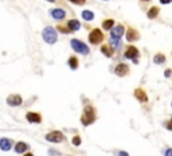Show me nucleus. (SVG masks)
I'll return each mask as SVG.
<instances>
[{
  "mask_svg": "<svg viewBox=\"0 0 172 156\" xmlns=\"http://www.w3.org/2000/svg\"><path fill=\"white\" fill-rule=\"evenodd\" d=\"M110 47L113 50H120L121 49V39L120 40H116V39H110Z\"/></svg>",
  "mask_w": 172,
  "mask_h": 156,
  "instance_id": "nucleus-23",
  "label": "nucleus"
},
{
  "mask_svg": "<svg viewBox=\"0 0 172 156\" xmlns=\"http://www.w3.org/2000/svg\"><path fill=\"white\" fill-rule=\"evenodd\" d=\"M70 3H73V4H78V5H82L86 3V0H69Z\"/></svg>",
  "mask_w": 172,
  "mask_h": 156,
  "instance_id": "nucleus-26",
  "label": "nucleus"
},
{
  "mask_svg": "<svg viewBox=\"0 0 172 156\" xmlns=\"http://www.w3.org/2000/svg\"><path fill=\"white\" fill-rule=\"evenodd\" d=\"M57 30H58V31H61V32H63V34H69V32H71V31L67 29V26L65 27V26H62V24H59V26L57 27Z\"/></svg>",
  "mask_w": 172,
  "mask_h": 156,
  "instance_id": "nucleus-24",
  "label": "nucleus"
},
{
  "mask_svg": "<svg viewBox=\"0 0 172 156\" xmlns=\"http://www.w3.org/2000/svg\"><path fill=\"white\" fill-rule=\"evenodd\" d=\"M159 14H160V8L156 7V5H152V7L147 11V18H148L149 20H153L159 16Z\"/></svg>",
  "mask_w": 172,
  "mask_h": 156,
  "instance_id": "nucleus-15",
  "label": "nucleus"
},
{
  "mask_svg": "<svg viewBox=\"0 0 172 156\" xmlns=\"http://www.w3.org/2000/svg\"><path fill=\"white\" fill-rule=\"evenodd\" d=\"M105 2H106V0H105Z\"/></svg>",
  "mask_w": 172,
  "mask_h": 156,
  "instance_id": "nucleus-38",
  "label": "nucleus"
},
{
  "mask_svg": "<svg viewBox=\"0 0 172 156\" xmlns=\"http://www.w3.org/2000/svg\"><path fill=\"white\" fill-rule=\"evenodd\" d=\"M125 38H126V40L129 43H133V42H137L141 36H140V32L136 29H133V27H128L126 34H125Z\"/></svg>",
  "mask_w": 172,
  "mask_h": 156,
  "instance_id": "nucleus-8",
  "label": "nucleus"
},
{
  "mask_svg": "<svg viewBox=\"0 0 172 156\" xmlns=\"http://www.w3.org/2000/svg\"><path fill=\"white\" fill-rule=\"evenodd\" d=\"M116 156H129V155H128V152H125V151H120V152H117Z\"/></svg>",
  "mask_w": 172,
  "mask_h": 156,
  "instance_id": "nucleus-31",
  "label": "nucleus"
},
{
  "mask_svg": "<svg viewBox=\"0 0 172 156\" xmlns=\"http://www.w3.org/2000/svg\"><path fill=\"white\" fill-rule=\"evenodd\" d=\"M79 144H81V137H79V136H74V137H73V145L78 147Z\"/></svg>",
  "mask_w": 172,
  "mask_h": 156,
  "instance_id": "nucleus-25",
  "label": "nucleus"
},
{
  "mask_svg": "<svg viewBox=\"0 0 172 156\" xmlns=\"http://www.w3.org/2000/svg\"><path fill=\"white\" fill-rule=\"evenodd\" d=\"M129 73H130V69L126 63H118L114 67V74L118 77H126Z\"/></svg>",
  "mask_w": 172,
  "mask_h": 156,
  "instance_id": "nucleus-10",
  "label": "nucleus"
},
{
  "mask_svg": "<svg viewBox=\"0 0 172 156\" xmlns=\"http://www.w3.org/2000/svg\"><path fill=\"white\" fill-rule=\"evenodd\" d=\"M124 57L126 59H132L133 63H139V57H140V50L133 45H129L126 46L124 51Z\"/></svg>",
  "mask_w": 172,
  "mask_h": 156,
  "instance_id": "nucleus-3",
  "label": "nucleus"
},
{
  "mask_svg": "<svg viewBox=\"0 0 172 156\" xmlns=\"http://www.w3.org/2000/svg\"><path fill=\"white\" fill-rule=\"evenodd\" d=\"M12 140L8 139V137H2L0 139V149L2 151H10L12 148Z\"/></svg>",
  "mask_w": 172,
  "mask_h": 156,
  "instance_id": "nucleus-14",
  "label": "nucleus"
},
{
  "mask_svg": "<svg viewBox=\"0 0 172 156\" xmlns=\"http://www.w3.org/2000/svg\"><path fill=\"white\" fill-rule=\"evenodd\" d=\"M164 77H165V78H171V77H172V70H171V69H167V70H164Z\"/></svg>",
  "mask_w": 172,
  "mask_h": 156,
  "instance_id": "nucleus-28",
  "label": "nucleus"
},
{
  "mask_svg": "<svg viewBox=\"0 0 172 156\" xmlns=\"http://www.w3.org/2000/svg\"><path fill=\"white\" fill-rule=\"evenodd\" d=\"M114 20L113 19H105L104 22H102V30L105 31H110L114 27Z\"/></svg>",
  "mask_w": 172,
  "mask_h": 156,
  "instance_id": "nucleus-20",
  "label": "nucleus"
},
{
  "mask_svg": "<svg viewBox=\"0 0 172 156\" xmlns=\"http://www.w3.org/2000/svg\"><path fill=\"white\" fill-rule=\"evenodd\" d=\"M104 38H105V35L102 34V31L99 29H93L89 34V42L92 45H99L104 40Z\"/></svg>",
  "mask_w": 172,
  "mask_h": 156,
  "instance_id": "nucleus-5",
  "label": "nucleus"
},
{
  "mask_svg": "<svg viewBox=\"0 0 172 156\" xmlns=\"http://www.w3.org/2000/svg\"><path fill=\"white\" fill-rule=\"evenodd\" d=\"M125 32V27L124 24H117V26H114L113 29L110 30V39H116V40H120L123 38Z\"/></svg>",
  "mask_w": 172,
  "mask_h": 156,
  "instance_id": "nucleus-7",
  "label": "nucleus"
},
{
  "mask_svg": "<svg viewBox=\"0 0 172 156\" xmlns=\"http://www.w3.org/2000/svg\"><path fill=\"white\" fill-rule=\"evenodd\" d=\"M82 19L86 20V22L93 20V19H94V14H93L92 11H89V10H85L82 12Z\"/></svg>",
  "mask_w": 172,
  "mask_h": 156,
  "instance_id": "nucleus-22",
  "label": "nucleus"
},
{
  "mask_svg": "<svg viewBox=\"0 0 172 156\" xmlns=\"http://www.w3.org/2000/svg\"><path fill=\"white\" fill-rule=\"evenodd\" d=\"M164 127L167 128L168 131H171V132H172V118H171V120H168L167 123H164Z\"/></svg>",
  "mask_w": 172,
  "mask_h": 156,
  "instance_id": "nucleus-27",
  "label": "nucleus"
},
{
  "mask_svg": "<svg viewBox=\"0 0 172 156\" xmlns=\"http://www.w3.org/2000/svg\"><path fill=\"white\" fill-rule=\"evenodd\" d=\"M24 156H34V155H32V152H27V154L24 155Z\"/></svg>",
  "mask_w": 172,
  "mask_h": 156,
  "instance_id": "nucleus-33",
  "label": "nucleus"
},
{
  "mask_svg": "<svg viewBox=\"0 0 172 156\" xmlns=\"http://www.w3.org/2000/svg\"><path fill=\"white\" fill-rule=\"evenodd\" d=\"M26 118L29 123H34V124H40L42 123V114L38 112H29L26 114Z\"/></svg>",
  "mask_w": 172,
  "mask_h": 156,
  "instance_id": "nucleus-12",
  "label": "nucleus"
},
{
  "mask_svg": "<svg viewBox=\"0 0 172 156\" xmlns=\"http://www.w3.org/2000/svg\"><path fill=\"white\" fill-rule=\"evenodd\" d=\"M171 2H172V0H171Z\"/></svg>",
  "mask_w": 172,
  "mask_h": 156,
  "instance_id": "nucleus-37",
  "label": "nucleus"
},
{
  "mask_svg": "<svg viewBox=\"0 0 172 156\" xmlns=\"http://www.w3.org/2000/svg\"><path fill=\"white\" fill-rule=\"evenodd\" d=\"M7 104L10 107H20L23 104V98L20 94H10L7 97Z\"/></svg>",
  "mask_w": 172,
  "mask_h": 156,
  "instance_id": "nucleus-11",
  "label": "nucleus"
},
{
  "mask_svg": "<svg viewBox=\"0 0 172 156\" xmlns=\"http://www.w3.org/2000/svg\"><path fill=\"white\" fill-rule=\"evenodd\" d=\"M49 155L50 156H59V152L54 151V149H49Z\"/></svg>",
  "mask_w": 172,
  "mask_h": 156,
  "instance_id": "nucleus-29",
  "label": "nucleus"
},
{
  "mask_svg": "<svg viewBox=\"0 0 172 156\" xmlns=\"http://www.w3.org/2000/svg\"><path fill=\"white\" fill-rule=\"evenodd\" d=\"M70 45H71V49H73L74 51L79 53V54H82V55H87L90 53L89 47H87L83 42H81V40H78V39H71Z\"/></svg>",
  "mask_w": 172,
  "mask_h": 156,
  "instance_id": "nucleus-4",
  "label": "nucleus"
},
{
  "mask_svg": "<svg viewBox=\"0 0 172 156\" xmlns=\"http://www.w3.org/2000/svg\"><path fill=\"white\" fill-rule=\"evenodd\" d=\"M164 156H172V148H167V151L164 152Z\"/></svg>",
  "mask_w": 172,
  "mask_h": 156,
  "instance_id": "nucleus-30",
  "label": "nucleus"
},
{
  "mask_svg": "<svg viewBox=\"0 0 172 156\" xmlns=\"http://www.w3.org/2000/svg\"><path fill=\"white\" fill-rule=\"evenodd\" d=\"M42 36H43V40H45L46 43H49V45H54V43L58 40L57 30H55L54 27H51V26H47L45 30H43Z\"/></svg>",
  "mask_w": 172,
  "mask_h": 156,
  "instance_id": "nucleus-2",
  "label": "nucleus"
},
{
  "mask_svg": "<svg viewBox=\"0 0 172 156\" xmlns=\"http://www.w3.org/2000/svg\"><path fill=\"white\" fill-rule=\"evenodd\" d=\"M46 140L50 143H54V144H59L65 140V135L61 132V131H51L46 135Z\"/></svg>",
  "mask_w": 172,
  "mask_h": 156,
  "instance_id": "nucleus-6",
  "label": "nucleus"
},
{
  "mask_svg": "<svg viewBox=\"0 0 172 156\" xmlns=\"http://www.w3.org/2000/svg\"><path fill=\"white\" fill-rule=\"evenodd\" d=\"M50 15H51L54 19L62 20V19H65V18H66V11L61 10V8H54V10L50 11Z\"/></svg>",
  "mask_w": 172,
  "mask_h": 156,
  "instance_id": "nucleus-13",
  "label": "nucleus"
},
{
  "mask_svg": "<svg viewBox=\"0 0 172 156\" xmlns=\"http://www.w3.org/2000/svg\"><path fill=\"white\" fill-rule=\"evenodd\" d=\"M96 117H97V113H96V109L92 107V105H87L83 109V114L81 116V124L83 127H87L90 124H93L96 121Z\"/></svg>",
  "mask_w": 172,
  "mask_h": 156,
  "instance_id": "nucleus-1",
  "label": "nucleus"
},
{
  "mask_svg": "<svg viewBox=\"0 0 172 156\" xmlns=\"http://www.w3.org/2000/svg\"><path fill=\"white\" fill-rule=\"evenodd\" d=\"M67 29L71 31V32H74V31H78L81 29V23H79V20H77V19H70L67 22Z\"/></svg>",
  "mask_w": 172,
  "mask_h": 156,
  "instance_id": "nucleus-16",
  "label": "nucleus"
},
{
  "mask_svg": "<svg viewBox=\"0 0 172 156\" xmlns=\"http://www.w3.org/2000/svg\"><path fill=\"white\" fill-rule=\"evenodd\" d=\"M101 53L108 58H112L114 54V50L110 47V45H102L101 46Z\"/></svg>",
  "mask_w": 172,
  "mask_h": 156,
  "instance_id": "nucleus-18",
  "label": "nucleus"
},
{
  "mask_svg": "<svg viewBox=\"0 0 172 156\" xmlns=\"http://www.w3.org/2000/svg\"><path fill=\"white\" fill-rule=\"evenodd\" d=\"M160 3L161 4H170V3H172L171 0H160Z\"/></svg>",
  "mask_w": 172,
  "mask_h": 156,
  "instance_id": "nucleus-32",
  "label": "nucleus"
},
{
  "mask_svg": "<svg viewBox=\"0 0 172 156\" xmlns=\"http://www.w3.org/2000/svg\"><path fill=\"white\" fill-rule=\"evenodd\" d=\"M141 2H151V0H141Z\"/></svg>",
  "mask_w": 172,
  "mask_h": 156,
  "instance_id": "nucleus-35",
  "label": "nucleus"
},
{
  "mask_svg": "<svg viewBox=\"0 0 172 156\" xmlns=\"http://www.w3.org/2000/svg\"><path fill=\"white\" fill-rule=\"evenodd\" d=\"M165 61H167V57L163 53H156L155 57H153V63H156V65H163V63H165Z\"/></svg>",
  "mask_w": 172,
  "mask_h": 156,
  "instance_id": "nucleus-19",
  "label": "nucleus"
},
{
  "mask_svg": "<svg viewBox=\"0 0 172 156\" xmlns=\"http://www.w3.org/2000/svg\"><path fill=\"white\" fill-rule=\"evenodd\" d=\"M47 2H49V3H54L55 0H47Z\"/></svg>",
  "mask_w": 172,
  "mask_h": 156,
  "instance_id": "nucleus-34",
  "label": "nucleus"
},
{
  "mask_svg": "<svg viewBox=\"0 0 172 156\" xmlns=\"http://www.w3.org/2000/svg\"><path fill=\"white\" fill-rule=\"evenodd\" d=\"M171 107H172V102H171Z\"/></svg>",
  "mask_w": 172,
  "mask_h": 156,
  "instance_id": "nucleus-36",
  "label": "nucleus"
},
{
  "mask_svg": "<svg viewBox=\"0 0 172 156\" xmlns=\"http://www.w3.org/2000/svg\"><path fill=\"white\" fill-rule=\"evenodd\" d=\"M67 63H69V67H70L71 70H77L78 65H79V61H78L77 57H70L67 61Z\"/></svg>",
  "mask_w": 172,
  "mask_h": 156,
  "instance_id": "nucleus-21",
  "label": "nucleus"
},
{
  "mask_svg": "<svg viewBox=\"0 0 172 156\" xmlns=\"http://www.w3.org/2000/svg\"><path fill=\"white\" fill-rule=\"evenodd\" d=\"M27 149H29V144L24 141H18L16 145H15V152L16 154H24Z\"/></svg>",
  "mask_w": 172,
  "mask_h": 156,
  "instance_id": "nucleus-17",
  "label": "nucleus"
},
{
  "mask_svg": "<svg viewBox=\"0 0 172 156\" xmlns=\"http://www.w3.org/2000/svg\"><path fill=\"white\" fill-rule=\"evenodd\" d=\"M133 96H134V98H136L139 102H141V104H147V102H148V94H147V92L143 88L134 89Z\"/></svg>",
  "mask_w": 172,
  "mask_h": 156,
  "instance_id": "nucleus-9",
  "label": "nucleus"
}]
</instances>
